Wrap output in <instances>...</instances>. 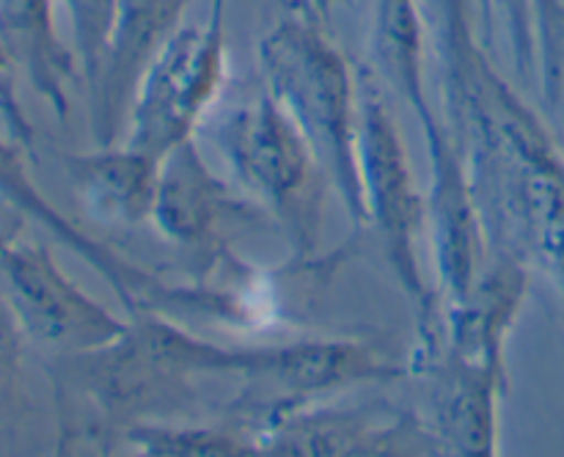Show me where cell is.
Segmentation results:
<instances>
[{
  "mask_svg": "<svg viewBox=\"0 0 564 457\" xmlns=\"http://www.w3.org/2000/svg\"><path fill=\"white\" fill-rule=\"evenodd\" d=\"M191 0H113V25L97 77L94 132L108 146L130 113L143 69L165 39L182 25Z\"/></svg>",
  "mask_w": 564,
  "mask_h": 457,
  "instance_id": "11",
  "label": "cell"
},
{
  "mask_svg": "<svg viewBox=\"0 0 564 457\" xmlns=\"http://www.w3.org/2000/svg\"><path fill=\"white\" fill-rule=\"evenodd\" d=\"M482 3H485V9H488V17L494 14V9H499L501 14H505V20L510 22L512 33H516L518 53H521V39L518 36H523V31H527V28H523V20H521L523 0H482Z\"/></svg>",
  "mask_w": 564,
  "mask_h": 457,
  "instance_id": "18",
  "label": "cell"
},
{
  "mask_svg": "<svg viewBox=\"0 0 564 457\" xmlns=\"http://www.w3.org/2000/svg\"><path fill=\"white\" fill-rule=\"evenodd\" d=\"M9 361H11V336L9 330H6L3 319H0V372L9 367Z\"/></svg>",
  "mask_w": 564,
  "mask_h": 457,
  "instance_id": "20",
  "label": "cell"
},
{
  "mask_svg": "<svg viewBox=\"0 0 564 457\" xmlns=\"http://www.w3.org/2000/svg\"><path fill=\"white\" fill-rule=\"evenodd\" d=\"M3 66H6V53L0 50V72H3Z\"/></svg>",
  "mask_w": 564,
  "mask_h": 457,
  "instance_id": "21",
  "label": "cell"
},
{
  "mask_svg": "<svg viewBox=\"0 0 564 457\" xmlns=\"http://www.w3.org/2000/svg\"><path fill=\"white\" fill-rule=\"evenodd\" d=\"M358 171L367 224H372L383 240L397 281L419 312V361H424L438 350V295L424 281L416 257V237L427 204L413 182L400 127L369 69L358 75Z\"/></svg>",
  "mask_w": 564,
  "mask_h": 457,
  "instance_id": "4",
  "label": "cell"
},
{
  "mask_svg": "<svg viewBox=\"0 0 564 457\" xmlns=\"http://www.w3.org/2000/svg\"><path fill=\"white\" fill-rule=\"evenodd\" d=\"M435 378V438L455 455L490 457L496 451V396L505 367L438 347L419 361Z\"/></svg>",
  "mask_w": 564,
  "mask_h": 457,
  "instance_id": "12",
  "label": "cell"
},
{
  "mask_svg": "<svg viewBox=\"0 0 564 457\" xmlns=\"http://www.w3.org/2000/svg\"><path fill=\"white\" fill-rule=\"evenodd\" d=\"M0 50L25 66L39 94L64 116L72 55L55 33L50 0H0Z\"/></svg>",
  "mask_w": 564,
  "mask_h": 457,
  "instance_id": "15",
  "label": "cell"
},
{
  "mask_svg": "<svg viewBox=\"0 0 564 457\" xmlns=\"http://www.w3.org/2000/svg\"><path fill=\"white\" fill-rule=\"evenodd\" d=\"M215 143L242 193L279 220L292 253L312 257L323 235L330 179L290 113L264 94L226 113L215 130Z\"/></svg>",
  "mask_w": 564,
  "mask_h": 457,
  "instance_id": "3",
  "label": "cell"
},
{
  "mask_svg": "<svg viewBox=\"0 0 564 457\" xmlns=\"http://www.w3.org/2000/svg\"><path fill=\"white\" fill-rule=\"evenodd\" d=\"M262 455L336 457V455H408L402 446L438 444L413 416L386 405L369 407H295L251 435ZM441 446V444H438Z\"/></svg>",
  "mask_w": 564,
  "mask_h": 457,
  "instance_id": "9",
  "label": "cell"
},
{
  "mask_svg": "<svg viewBox=\"0 0 564 457\" xmlns=\"http://www.w3.org/2000/svg\"><path fill=\"white\" fill-rule=\"evenodd\" d=\"M127 444L138 446L141 455L154 457H246L262 455L253 438H240L229 429L196 427V424L152 422L132 427Z\"/></svg>",
  "mask_w": 564,
  "mask_h": 457,
  "instance_id": "16",
  "label": "cell"
},
{
  "mask_svg": "<svg viewBox=\"0 0 564 457\" xmlns=\"http://www.w3.org/2000/svg\"><path fill=\"white\" fill-rule=\"evenodd\" d=\"M64 3L69 9L72 25H75L86 75L97 83L110 39V25H113V0H64Z\"/></svg>",
  "mask_w": 564,
  "mask_h": 457,
  "instance_id": "17",
  "label": "cell"
},
{
  "mask_svg": "<svg viewBox=\"0 0 564 457\" xmlns=\"http://www.w3.org/2000/svg\"><path fill=\"white\" fill-rule=\"evenodd\" d=\"M352 0H308V6H312V14L317 17L319 22H328L330 17H334L336 9H341V6H350Z\"/></svg>",
  "mask_w": 564,
  "mask_h": 457,
  "instance_id": "19",
  "label": "cell"
},
{
  "mask_svg": "<svg viewBox=\"0 0 564 457\" xmlns=\"http://www.w3.org/2000/svg\"><path fill=\"white\" fill-rule=\"evenodd\" d=\"M248 204L215 176L193 138L160 160L152 224L174 246L198 257H218L226 229L248 215Z\"/></svg>",
  "mask_w": 564,
  "mask_h": 457,
  "instance_id": "10",
  "label": "cell"
},
{
  "mask_svg": "<svg viewBox=\"0 0 564 457\" xmlns=\"http://www.w3.org/2000/svg\"><path fill=\"white\" fill-rule=\"evenodd\" d=\"M6 246H9V242H6V240H3V237H0V251H3V248H6Z\"/></svg>",
  "mask_w": 564,
  "mask_h": 457,
  "instance_id": "22",
  "label": "cell"
},
{
  "mask_svg": "<svg viewBox=\"0 0 564 457\" xmlns=\"http://www.w3.org/2000/svg\"><path fill=\"white\" fill-rule=\"evenodd\" d=\"M9 303L28 336L55 352H83L119 339L127 319L80 290L42 246H6L0 251Z\"/></svg>",
  "mask_w": 564,
  "mask_h": 457,
  "instance_id": "7",
  "label": "cell"
},
{
  "mask_svg": "<svg viewBox=\"0 0 564 457\" xmlns=\"http://www.w3.org/2000/svg\"><path fill=\"white\" fill-rule=\"evenodd\" d=\"M0 202L9 207L20 209V213L31 215L42 226H47L58 240H64L72 251L80 253L94 270L105 275L116 295L121 297L127 312H180V308H193V312L209 314V317L229 319L231 301L226 292L213 290H180V286H169L158 279V275L147 273L138 264L127 262L119 253L110 251L108 246L88 237L86 231L75 229L69 220L61 213H55L53 204L31 185L22 165L20 154L11 146L0 141Z\"/></svg>",
  "mask_w": 564,
  "mask_h": 457,
  "instance_id": "8",
  "label": "cell"
},
{
  "mask_svg": "<svg viewBox=\"0 0 564 457\" xmlns=\"http://www.w3.org/2000/svg\"><path fill=\"white\" fill-rule=\"evenodd\" d=\"M405 372V367L352 339H301L290 345L251 347V361L242 374L248 391L235 407L251 413L262 427L281 413L303 407L314 396L364 383H389Z\"/></svg>",
  "mask_w": 564,
  "mask_h": 457,
  "instance_id": "6",
  "label": "cell"
},
{
  "mask_svg": "<svg viewBox=\"0 0 564 457\" xmlns=\"http://www.w3.org/2000/svg\"><path fill=\"white\" fill-rule=\"evenodd\" d=\"M268 94L301 127L356 226H367L358 171V86L317 17L290 14L259 42Z\"/></svg>",
  "mask_w": 564,
  "mask_h": 457,
  "instance_id": "2",
  "label": "cell"
},
{
  "mask_svg": "<svg viewBox=\"0 0 564 457\" xmlns=\"http://www.w3.org/2000/svg\"><path fill=\"white\" fill-rule=\"evenodd\" d=\"M55 385L77 422V438L110 444L141 424L163 422L198 396L196 383L209 374L248 369L251 350H231L180 328L160 312L132 314L119 339L83 352L58 356Z\"/></svg>",
  "mask_w": 564,
  "mask_h": 457,
  "instance_id": "1",
  "label": "cell"
},
{
  "mask_svg": "<svg viewBox=\"0 0 564 457\" xmlns=\"http://www.w3.org/2000/svg\"><path fill=\"white\" fill-rule=\"evenodd\" d=\"M375 61L380 75L419 116L424 141L446 130L430 105L424 86V22L419 0H378L375 3Z\"/></svg>",
  "mask_w": 564,
  "mask_h": 457,
  "instance_id": "14",
  "label": "cell"
},
{
  "mask_svg": "<svg viewBox=\"0 0 564 457\" xmlns=\"http://www.w3.org/2000/svg\"><path fill=\"white\" fill-rule=\"evenodd\" d=\"M66 176L94 220L113 229H138L152 220L160 160L132 146H102L64 157Z\"/></svg>",
  "mask_w": 564,
  "mask_h": 457,
  "instance_id": "13",
  "label": "cell"
},
{
  "mask_svg": "<svg viewBox=\"0 0 564 457\" xmlns=\"http://www.w3.org/2000/svg\"><path fill=\"white\" fill-rule=\"evenodd\" d=\"M226 75V0L202 25H180L143 69L130 105L127 146L163 160L191 141Z\"/></svg>",
  "mask_w": 564,
  "mask_h": 457,
  "instance_id": "5",
  "label": "cell"
}]
</instances>
